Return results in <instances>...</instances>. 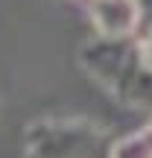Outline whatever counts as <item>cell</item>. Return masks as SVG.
Instances as JSON below:
<instances>
[{
    "label": "cell",
    "instance_id": "obj_4",
    "mask_svg": "<svg viewBox=\"0 0 152 158\" xmlns=\"http://www.w3.org/2000/svg\"><path fill=\"white\" fill-rule=\"evenodd\" d=\"M135 44H138L141 64L152 73V29H146V32H138V35H135Z\"/></svg>",
    "mask_w": 152,
    "mask_h": 158
},
{
    "label": "cell",
    "instance_id": "obj_6",
    "mask_svg": "<svg viewBox=\"0 0 152 158\" xmlns=\"http://www.w3.org/2000/svg\"><path fill=\"white\" fill-rule=\"evenodd\" d=\"M146 158H152V152H149V155H146Z\"/></svg>",
    "mask_w": 152,
    "mask_h": 158
},
{
    "label": "cell",
    "instance_id": "obj_5",
    "mask_svg": "<svg viewBox=\"0 0 152 158\" xmlns=\"http://www.w3.org/2000/svg\"><path fill=\"white\" fill-rule=\"evenodd\" d=\"M138 9H141V27H138V32H146V29H152V0H138Z\"/></svg>",
    "mask_w": 152,
    "mask_h": 158
},
{
    "label": "cell",
    "instance_id": "obj_3",
    "mask_svg": "<svg viewBox=\"0 0 152 158\" xmlns=\"http://www.w3.org/2000/svg\"><path fill=\"white\" fill-rule=\"evenodd\" d=\"M91 21L100 38H135L141 9L138 0H91Z\"/></svg>",
    "mask_w": 152,
    "mask_h": 158
},
{
    "label": "cell",
    "instance_id": "obj_1",
    "mask_svg": "<svg viewBox=\"0 0 152 158\" xmlns=\"http://www.w3.org/2000/svg\"><path fill=\"white\" fill-rule=\"evenodd\" d=\"M79 64L120 106L152 111V73L141 64L135 38H91L79 47Z\"/></svg>",
    "mask_w": 152,
    "mask_h": 158
},
{
    "label": "cell",
    "instance_id": "obj_2",
    "mask_svg": "<svg viewBox=\"0 0 152 158\" xmlns=\"http://www.w3.org/2000/svg\"><path fill=\"white\" fill-rule=\"evenodd\" d=\"M117 138L94 120L47 117L23 132L27 158H114Z\"/></svg>",
    "mask_w": 152,
    "mask_h": 158
}]
</instances>
